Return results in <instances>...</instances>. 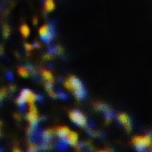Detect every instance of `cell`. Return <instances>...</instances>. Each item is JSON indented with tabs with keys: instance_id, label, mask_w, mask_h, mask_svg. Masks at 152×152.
Returning <instances> with one entry per match:
<instances>
[{
	"instance_id": "cell-1",
	"label": "cell",
	"mask_w": 152,
	"mask_h": 152,
	"mask_svg": "<svg viewBox=\"0 0 152 152\" xmlns=\"http://www.w3.org/2000/svg\"><path fill=\"white\" fill-rule=\"evenodd\" d=\"M151 138L149 135L137 136V137H134V139L133 140V143L137 149V151H143L151 144Z\"/></svg>"
},
{
	"instance_id": "cell-2",
	"label": "cell",
	"mask_w": 152,
	"mask_h": 152,
	"mask_svg": "<svg viewBox=\"0 0 152 152\" xmlns=\"http://www.w3.org/2000/svg\"><path fill=\"white\" fill-rule=\"evenodd\" d=\"M118 120L125 126L126 129H127V130H130L131 129V121H130V118L126 114H120L118 116Z\"/></svg>"
},
{
	"instance_id": "cell-3",
	"label": "cell",
	"mask_w": 152,
	"mask_h": 152,
	"mask_svg": "<svg viewBox=\"0 0 152 152\" xmlns=\"http://www.w3.org/2000/svg\"><path fill=\"white\" fill-rule=\"evenodd\" d=\"M39 33H40V36L42 37V38H44V39H49L51 37L50 28L46 25H44L40 28Z\"/></svg>"
},
{
	"instance_id": "cell-4",
	"label": "cell",
	"mask_w": 152,
	"mask_h": 152,
	"mask_svg": "<svg viewBox=\"0 0 152 152\" xmlns=\"http://www.w3.org/2000/svg\"><path fill=\"white\" fill-rule=\"evenodd\" d=\"M54 6V4H53V0H46L45 2V9L47 11H51Z\"/></svg>"
},
{
	"instance_id": "cell-5",
	"label": "cell",
	"mask_w": 152,
	"mask_h": 152,
	"mask_svg": "<svg viewBox=\"0 0 152 152\" xmlns=\"http://www.w3.org/2000/svg\"><path fill=\"white\" fill-rule=\"evenodd\" d=\"M20 31H21L22 35H23V36H25V37H27V36L29 34V28H28V26H26V25H23V26L21 27Z\"/></svg>"
}]
</instances>
